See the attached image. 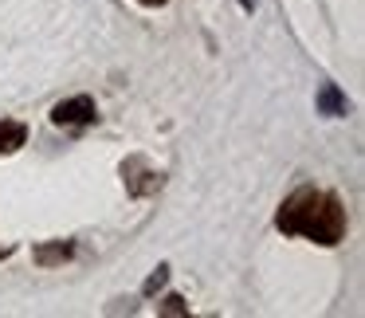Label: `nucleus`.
<instances>
[{"label":"nucleus","mask_w":365,"mask_h":318,"mask_svg":"<svg viewBox=\"0 0 365 318\" xmlns=\"http://www.w3.org/2000/svg\"><path fill=\"white\" fill-rule=\"evenodd\" d=\"M279 232L287 236H307L314 244H338L346 236V208L334 193H322V189H299L283 200L275 216Z\"/></svg>","instance_id":"f257e3e1"},{"label":"nucleus","mask_w":365,"mask_h":318,"mask_svg":"<svg viewBox=\"0 0 365 318\" xmlns=\"http://www.w3.org/2000/svg\"><path fill=\"white\" fill-rule=\"evenodd\" d=\"M98 118V106L91 95H75V98H63V103H56V111H51V122L56 126H87V122Z\"/></svg>","instance_id":"f03ea898"},{"label":"nucleus","mask_w":365,"mask_h":318,"mask_svg":"<svg viewBox=\"0 0 365 318\" xmlns=\"http://www.w3.org/2000/svg\"><path fill=\"white\" fill-rule=\"evenodd\" d=\"M122 177H126V189L134 193V197H150V193L161 189V173H153L142 158H130L126 165H122Z\"/></svg>","instance_id":"7ed1b4c3"},{"label":"nucleus","mask_w":365,"mask_h":318,"mask_svg":"<svg viewBox=\"0 0 365 318\" xmlns=\"http://www.w3.org/2000/svg\"><path fill=\"white\" fill-rule=\"evenodd\" d=\"M24 142H28L24 122H0V153H16Z\"/></svg>","instance_id":"20e7f679"},{"label":"nucleus","mask_w":365,"mask_h":318,"mask_svg":"<svg viewBox=\"0 0 365 318\" xmlns=\"http://www.w3.org/2000/svg\"><path fill=\"white\" fill-rule=\"evenodd\" d=\"M71 252H75V244H43V247H36V263H43V267H51V263H63V260H71Z\"/></svg>","instance_id":"39448f33"},{"label":"nucleus","mask_w":365,"mask_h":318,"mask_svg":"<svg viewBox=\"0 0 365 318\" xmlns=\"http://www.w3.org/2000/svg\"><path fill=\"white\" fill-rule=\"evenodd\" d=\"M318 106H322L326 114H346V98L338 95V87H322V95H318Z\"/></svg>","instance_id":"423d86ee"},{"label":"nucleus","mask_w":365,"mask_h":318,"mask_svg":"<svg viewBox=\"0 0 365 318\" xmlns=\"http://www.w3.org/2000/svg\"><path fill=\"white\" fill-rule=\"evenodd\" d=\"M185 310L189 307H185V299H177V294H169V299L161 302V314H185Z\"/></svg>","instance_id":"0eeeda50"},{"label":"nucleus","mask_w":365,"mask_h":318,"mask_svg":"<svg viewBox=\"0 0 365 318\" xmlns=\"http://www.w3.org/2000/svg\"><path fill=\"white\" fill-rule=\"evenodd\" d=\"M165 279H169V267H158V271L150 275V283H145V294H153L161 283H165Z\"/></svg>","instance_id":"6e6552de"},{"label":"nucleus","mask_w":365,"mask_h":318,"mask_svg":"<svg viewBox=\"0 0 365 318\" xmlns=\"http://www.w3.org/2000/svg\"><path fill=\"white\" fill-rule=\"evenodd\" d=\"M138 4H150V9H158V4H165V0H138Z\"/></svg>","instance_id":"1a4fd4ad"},{"label":"nucleus","mask_w":365,"mask_h":318,"mask_svg":"<svg viewBox=\"0 0 365 318\" xmlns=\"http://www.w3.org/2000/svg\"><path fill=\"white\" fill-rule=\"evenodd\" d=\"M252 4H255V0H244V9H252Z\"/></svg>","instance_id":"9d476101"}]
</instances>
